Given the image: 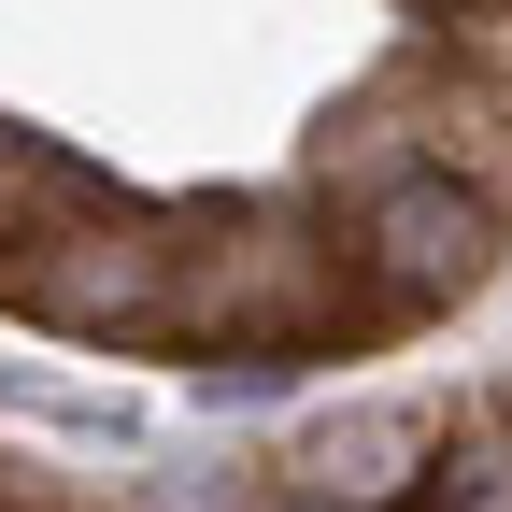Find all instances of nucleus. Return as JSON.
<instances>
[{
    "mask_svg": "<svg viewBox=\"0 0 512 512\" xmlns=\"http://www.w3.org/2000/svg\"><path fill=\"white\" fill-rule=\"evenodd\" d=\"M299 512H313V498H299Z\"/></svg>",
    "mask_w": 512,
    "mask_h": 512,
    "instance_id": "nucleus-8",
    "label": "nucleus"
},
{
    "mask_svg": "<svg viewBox=\"0 0 512 512\" xmlns=\"http://www.w3.org/2000/svg\"><path fill=\"white\" fill-rule=\"evenodd\" d=\"M399 512H512V427H441Z\"/></svg>",
    "mask_w": 512,
    "mask_h": 512,
    "instance_id": "nucleus-6",
    "label": "nucleus"
},
{
    "mask_svg": "<svg viewBox=\"0 0 512 512\" xmlns=\"http://www.w3.org/2000/svg\"><path fill=\"white\" fill-rule=\"evenodd\" d=\"M342 256H356V313H441L498 271V200L456 171H384L342 228Z\"/></svg>",
    "mask_w": 512,
    "mask_h": 512,
    "instance_id": "nucleus-3",
    "label": "nucleus"
},
{
    "mask_svg": "<svg viewBox=\"0 0 512 512\" xmlns=\"http://www.w3.org/2000/svg\"><path fill=\"white\" fill-rule=\"evenodd\" d=\"M427 441H441L427 413L370 399V413H342V427H313L285 470H299V498H313V512H399V498H413V470H427Z\"/></svg>",
    "mask_w": 512,
    "mask_h": 512,
    "instance_id": "nucleus-4",
    "label": "nucleus"
},
{
    "mask_svg": "<svg viewBox=\"0 0 512 512\" xmlns=\"http://www.w3.org/2000/svg\"><path fill=\"white\" fill-rule=\"evenodd\" d=\"M0 299L29 313V328H57V342H157L171 328V214L86 185L43 242L0 256Z\"/></svg>",
    "mask_w": 512,
    "mask_h": 512,
    "instance_id": "nucleus-2",
    "label": "nucleus"
},
{
    "mask_svg": "<svg viewBox=\"0 0 512 512\" xmlns=\"http://www.w3.org/2000/svg\"><path fill=\"white\" fill-rule=\"evenodd\" d=\"M342 299H356V256L313 214H285V200L171 214V328L157 342H200V356H328Z\"/></svg>",
    "mask_w": 512,
    "mask_h": 512,
    "instance_id": "nucleus-1",
    "label": "nucleus"
},
{
    "mask_svg": "<svg viewBox=\"0 0 512 512\" xmlns=\"http://www.w3.org/2000/svg\"><path fill=\"white\" fill-rule=\"evenodd\" d=\"M86 185H100V171H86V157H57L43 128H0V256H15V242H43L57 214L86 200Z\"/></svg>",
    "mask_w": 512,
    "mask_h": 512,
    "instance_id": "nucleus-5",
    "label": "nucleus"
},
{
    "mask_svg": "<svg viewBox=\"0 0 512 512\" xmlns=\"http://www.w3.org/2000/svg\"><path fill=\"white\" fill-rule=\"evenodd\" d=\"M413 15H456V0H413Z\"/></svg>",
    "mask_w": 512,
    "mask_h": 512,
    "instance_id": "nucleus-7",
    "label": "nucleus"
}]
</instances>
